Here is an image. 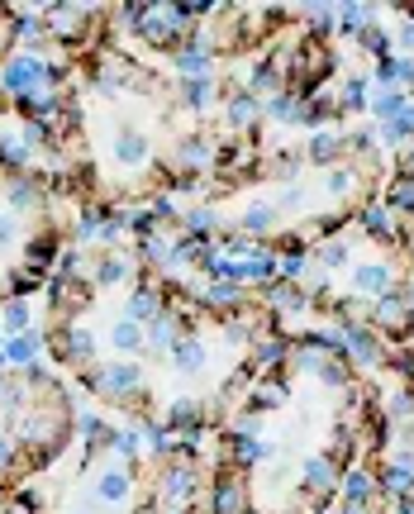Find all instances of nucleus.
<instances>
[{"label":"nucleus","instance_id":"f03ea898","mask_svg":"<svg viewBox=\"0 0 414 514\" xmlns=\"http://www.w3.org/2000/svg\"><path fill=\"white\" fill-rule=\"evenodd\" d=\"M62 62V86L48 119L62 153V191L86 215H124L167 196H205L248 167L186 105L172 67L119 39L115 10L96 39Z\"/></svg>","mask_w":414,"mask_h":514},{"label":"nucleus","instance_id":"39448f33","mask_svg":"<svg viewBox=\"0 0 414 514\" xmlns=\"http://www.w3.org/2000/svg\"><path fill=\"white\" fill-rule=\"evenodd\" d=\"M291 296L348 329H367L381 343L414 334V267L386 210H362L338 234L291 262Z\"/></svg>","mask_w":414,"mask_h":514},{"label":"nucleus","instance_id":"f257e3e1","mask_svg":"<svg viewBox=\"0 0 414 514\" xmlns=\"http://www.w3.org/2000/svg\"><path fill=\"white\" fill-rule=\"evenodd\" d=\"M291 334L219 277L172 272L138 234L67 248L43 291V348L86 396L162 438L215 434Z\"/></svg>","mask_w":414,"mask_h":514},{"label":"nucleus","instance_id":"1a4fd4ad","mask_svg":"<svg viewBox=\"0 0 414 514\" xmlns=\"http://www.w3.org/2000/svg\"><path fill=\"white\" fill-rule=\"evenodd\" d=\"M0 167H20V172L62 181V153L53 119H48L43 105L15 96L10 86H0Z\"/></svg>","mask_w":414,"mask_h":514},{"label":"nucleus","instance_id":"6e6552de","mask_svg":"<svg viewBox=\"0 0 414 514\" xmlns=\"http://www.w3.org/2000/svg\"><path fill=\"white\" fill-rule=\"evenodd\" d=\"M129 514H210V457L196 443L172 438L148 457V476Z\"/></svg>","mask_w":414,"mask_h":514},{"label":"nucleus","instance_id":"0eeeda50","mask_svg":"<svg viewBox=\"0 0 414 514\" xmlns=\"http://www.w3.org/2000/svg\"><path fill=\"white\" fill-rule=\"evenodd\" d=\"M77 434V400L62 376L0 362V495L53 472Z\"/></svg>","mask_w":414,"mask_h":514},{"label":"nucleus","instance_id":"20e7f679","mask_svg":"<svg viewBox=\"0 0 414 514\" xmlns=\"http://www.w3.org/2000/svg\"><path fill=\"white\" fill-rule=\"evenodd\" d=\"M386 191V153L372 134H315L262 148L243 172L196 196L186 234H219L234 253H305Z\"/></svg>","mask_w":414,"mask_h":514},{"label":"nucleus","instance_id":"7ed1b4c3","mask_svg":"<svg viewBox=\"0 0 414 514\" xmlns=\"http://www.w3.org/2000/svg\"><path fill=\"white\" fill-rule=\"evenodd\" d=\"M376 419L348 348L291 338L215 429L210 514H329Z\"/></svg>","mask_w":414,"mask_h":514},{"label":"nucleus","instance_id":"9d476101","mask_svg":"<svg viewBox=\"0 0 414 514\" xmlns=\"http://www.w3.org/2000/svg\"><path fill=\"white\" fill-rule=\"evenodd\" d=\"M381 200H386V215H391V224H395V238H400V248H405V257H410V267H414V143L400 148L395 172L386 177Z\"/></svg>","mask_w":414,"mask_h":514},{"label":"nucleus","instance_id":"f8f14e48","mask_svg":"<svg viewBox=\"0 0 414 514\" xmlns=\"http://www.w3.org/2000/svg\"><path fill=\"white\" fill-rule=\"evenodd\" d=\"M20 34H24L20 5H0V67L10 62V53H15V48H20Z\"/></svg>","mask_w":414,"mask_h":514},{"label":"nucleus","instance_id":"9b49d317","mask_svg":"<svg viewBox=\"0 0 414 514\" xmlns=\"http://www.w3.org/2000/svg\"><path fill=\"white\" fill-rule=\"evenodd\" d=\"M0 514H53V505L43 500L39 481H34V486H24L15 495H0Z\"/></svg>","mask_w":414,"mask_h":514},{"label":"nucleus","instance_id":"423d86ee","mask_svg":"<svg viewBox=\"0 0 414 514\" xmlns=\"http://www.w3.org/2000/svg\"><path fill=\"white\" fill-rule=\"evenodd\" d=\"M72 215L62 181L0 167V305L48 291L72 248Z\"/></svg>","mask_w":414,"mask_h":514}]
</instances>
